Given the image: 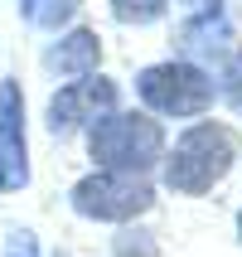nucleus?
Returning a JSON list of instances; mask_svg holds the SVG:
<instances>
[{
    "instance_id": "f257e3e1",
    "label": "nucleus",
    "mask_w": 242,
    "mask_h": 257,
    "mask_svg": "<svg viewBox=\"0 0 242 257\" xmlns=\"http://www.w3.org/2000/svg\"><path fill=\"white\" fill-rule=\"evenodd\" d=\"M87 156L97 160V170L116 175H145L165 156V131L155 116L141 112H107L87 126Z\"/></svg>"
},
{
    "instance_id": "f03ea898",
    "label": "nucleus",
    "mask_w": 242,
    "mask_h": 257,
    "mask_svg": "<svg viewBox=\"0 0 242 257\" xmlns=\"http://www.w3.org/2000/svg\"><path fill=\"white\" fill-rule=\"evenodd\" d=\"M232 165V136L213 121H194L179 131L174 151L165 156V185L174 194H203L213 189Z\"/></svg>"
},
{
    "instance_id": "7ed1b4c3",
    "label": "nucleus",
    "mask_w": 242,
    "mask_h": 257,
    "mask_svg": "<svg viewBox=\"0 0 242 257\" xmlns=\"http://www.w3.org/2000/svg\"><path fill=\"white\" fill-rule=\"evenodd\" d=\"M73 214L102 218V223H131L136 214H145L155 194L145 185V175H116V170H92L87 180L73 185Z\"/></svg>"
},
{
    "instance_id": "20e7f679",
    "label": "nucleus",
    "mask_w": 242,
    "mask_h": 257,
    "mask_svg": "<svg viewBox=\"0 0 242 257\" xmlns=\"http://www.w3.org/2000/svg\"><path fill=\"white\" fill-rule=\"evenodd\" d=\"M136 92L150 112L160 116H199L208 102H213V83H208V73H199L194 63H150L141 68L136 78Z\"/></svg>"
},
{
    "instance_id": "39448f33",
    "label": "nucleus",
    "mask_w": 242,
    "mask_h": 257,
    "mask_svg": "<svg viewBox=\"0 0 242 257\" xmlns=\"http://www.w3.org/2000/svg\"><path fill=\"white\" fill-rule=\"evenodd\" d=\"M107 112H116V83H107V78H78V83H58V92L44 107V126H49L54 141H68V136L87 131Z\"/></svg>"
},
{
    "instance_id": "423d86ee",
    "label": "nucleus",
    "mask_w": 242,
    "mask_h": 257,
    "mask_svg": "<svg viewBox=\"0 0 242 257\" xmlns=\"http://www.w3.org/2000/svg\"><path fill=\"white\" fill-rule=\"evenodd\" d=\"M29 185V136H25V92L15 78L0 83V189Z\"/></svg>"
},
{
    "instance_id": "0eeeda50",
    "label": "nucleus",
    "mask_w": 242,
    "mask_h": 257,
    "mask_svg": "<svg viewBox=\"0 0 242 257\" xmlns=\"http://www.w3.org/2000/svg\"><path fill=\"white\" fill-rule=\"evenodd\" d=\"M97 58H102V39L92 29H68L58 34L49 49H44V68L63 78V83H78V78H92L97 73Z\"/></svg>"
},
{
    "instance_id": "6e6552de",
    "label": "nucleus",
    "mask_w": 242,
    "mask_h": 257,
    "mask_svg": "<svg viewBox=\"0 0 242 257\" xmlns=\"http://www.w3.org/2000/svg\"><path fill=\"white\" fill-rule=\"evenodd\" d=\"M20 10H25V20L34 29H49L54 34V29H63L78 15V0H20Z\"/></svg>"
},
{
    "instance_id": "1a4fd4ad",
    "label": "nucleus",
    "mask_w": 242,
    "mask_h": 257,
    "mask_svg": "<svg viewBox=\"0 0 242 257\" xmlns=\"http://www.w3.org/2000/svg\"><path fill=\"white\" fill-rule=\"evenodd\" d=\"M112 10L121 25H155L170 10V0H112Z\"/></svg>"
},
{
    "instance_id": "9d476101",
    "label": "nucleus",
    "mask_w": 242,
    "mask_h": 257,
    "mask_svg": "<svg viewBox=\"0 0 242 257\" xmlns=\"http://www.w3.org/2000/svg\"><path fill=\"white\" fill-rule=\"evenodd\" d=\"M184 25H203V20H223V0H179Z\"/></svg>"
},
{
    "instance_id": "9b49d317",
    "label": "nucleus",
    "mask_w": 242,
    "mask_h": 257,
    "mask_svg": "<svg viewBox=\"0 0 242 257\" xmlns=\"http://www.w3.org/2000/svg\"><path fill=\"white\" fill-rule=\"evenodd\" d=\"M0 257H44V252H39V238L29 228H15L10 238H5V252Z\"/></svg>"
},
{
    "instance_id": "f8f14e48",
    "label": "nucleus",
    "mask_w": 242,
    "mask_h": 257,
    "mask_svg": "<svg viewBox=\"0 0 242 257\" xmlns=\"http://www.w3.org/2000/svg\"><path fill=\"white\" fill-rule=\"evenodd\" d=\"M223 97H228L232 107H237V112H242V54L232 58L228 68H223Z\"/></svg>"
},
{
    "instance_id": "ddd939ff",
    "label": "nucleus",
    "mask_w": 242,
    "mask_h": 257,
    "mask_svg": "<svg viewBox=\"0 0 242 257\" xmlns=\"http://www.w3.org/2000/svg\"><path fill=\"white\" fill-rule=\"evenodd\" d=\"M237 233H242V214H237Z\"/></svg>"
}]
</instances>
